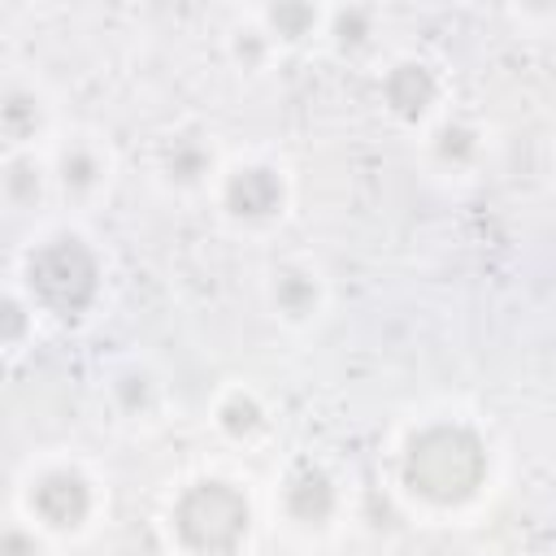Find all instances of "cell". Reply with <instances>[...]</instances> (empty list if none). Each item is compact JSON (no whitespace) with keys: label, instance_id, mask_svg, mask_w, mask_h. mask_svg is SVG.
<instances>
[{"label":"cell","instance_id":"cell-1","mask_svg":"<svg viewBox=\"0 0 556 556\" xmlns=\"http://www.w3.org/2000/svg\"><path fill=\"white\" fill-rule=\"evenodd\" d=\"M491 482V443L465 417H426L395 447V491L421 513H460Z\"/></svg>","mask_w":556,"mask_h":556},{"label":"cell","instance_id":"cell-2","mask_svg":"<svg viewBox=\"0 0 556 556\" xmlns=\"http://www.w3.org/2000/svg\"><path fill=\"white\" fill-rule=\"evenodd\" d=\"M13 282L30 295L39 317L83 321L104 300V256L83 230L52 226L22 248Z\"/></svg>","mask_w":556,"mask_h":556},{"label":"cell","instance_id":"cell-3","mask_svg":"<svg viewBox=\"0 0 556 556\" xmlns=\"http://www.w3.org/2000/svg\"><path fill=\"white\" fill-rule=\"evenodd\" d=\"M252 526V495L230 473H195L165 504V539L178 556H239Z\"/></svg>","mask_w":556,"mask_h":556},{"label":"cell","instance_id":"cell-4","mask_svg":"<svg viewBox=\"0 0 556 556\" xmlns=\"http://www.w3.org/2000/svg\"><path fill=\"white\" fill-rule=\"evenodd\" d=\"M104 491L78 460H43L26 473L17 508L43 539H78L96 526Z\"/></svg>","mask_w":556,"mask_h":556},{"label":"cell","instance_id":"cell-5","mask_svg":"<svg viewBox=\"0 0 556 556\" xmlns=\"http://www.w3.org/2000/svg\"><path fill=\"white\" fill-rule=\"evenodd\" d=\"M213 204L226 226H235L243 235H261L287 217L291 178L269 156H239V161H226V169L213 187Z\"/></svg>","mask_w":556,"mask_h":556},{"label":"cell","instance_id":"cell-6","mask_svg":"<svg viewBox=\"0 0 556 556\" xmlns=\"http://www.w3.org/2000/svg\"><path fill=\"white\" fill-rule=\"evenodd\" d=\"M343 504H348L343 482L321 456L304 452V456L282 465L278 486H274V508H278V521L287 530H295L304 539H321L339 526Z\"/></svg>","mask_w":556,"mask_h":556},{"label":"cell","instance_id":"cell-7","mask_svg":"<svg viewBox=\"0 0 556 556\" xmlns=\"http://www.w3.org/2000/svg\"><path fill=\"white\" fill-rule=\"evenodd\" d=\"M378 104L382 113L404 126V130H417L426 135L443 113H447V78L443 70L421 56V52H400L391 56L382 70H378Z\"/></svg>","mask_w":556,"mask_h":556},{"label":"cell","instance_id":"cell-8","mask_svg":"<svg viewBox=\"0 0 556 556\" xmlns=\"http://www.w3.org/2000/svg\"><path fill=\"white\" fill-rule=\"evenodd\" d=\"M48 165H52L56 200L78 204V208L96 204L109 191V182H113V152L91 130H74L65 139H56L48 148Z\"/></svg>","mask_w":556,"mask_h":556},{"label":"cell","instance_id":"cell-9","mask_svg":"<svg viewBox=\"0 0 556 556\" xmlns=\"http://www.w3.org/2000/svg\"><path fill=\"white\" fill-rule=\"evenodd\" d=\"M261 291H265L269 317L278 326H287V330H308L313 321H321V313L330 304L326 274L304 256H287V261L269 265Z\"/></svg>","mask_w":556,"mask_h":556},{"label":"cell","instance_id":"cell-10","mask_svg":"<svg viewBox=\"0 0 556 556\" xmlns=\"http://www.w3.org/2000/svg\"><path fill=\"white\" fill-rule=\"evenodd\" d=\"M152 169L161 178L165 191L174 195H213L226 161L217 156L213 148V135L195 130V126H182V130H169L161 143H156V156H152Z\"/></svg>","mask_w":556,"mask_h":556},{"label":"cell","instance_id":"cell-11","mask_svg":"<svg viewBox=\"0 0 556 556\" xmlns=\"http://www.w3.org/2000/svg\"><path fill=\"white\" fill-rule=\"evenodd\" d=\"M56 130L52 96L30 78H4L0 87V139L4 152H43Z\"/></svg>","mask_w":556,"mask_h":556},{"label":"cell","instance_id":"cell-12","mask_svg":"<svg viewBox=\"0 0 556 556\" xmlns=\"http://www.w3.org/2000/svg\"><path fill=\"white\" fill-rule=\"evenodd\" d=\"M421 148L439 174H473L486 161V130L465 113H443L421 135Z\"/></svg>","mask_w":556,"mask_h":556},{"label":"cell","instance_id":"cell-13","mask_svg":"<svg viewBox=\"0 0 556 556\" xmlns=\"http://www.w3.org/2000/svg\"><path fill=\"white\" fill-rule=\"evenodd\" d=\"M274 426V413H269V400L252 387V382H230L213 395V430L235 443V447H252L269 434Z\"/></svg>","mask_w":556,"mask_h":556},{"label":"cell","instance_id":"cell-14","mask_svg":"<svg viewBox=\"0 0 556 556\" xmlns=\"http://www.w3.org/2000/svg\"><path fill=\"white\" fill-rule=\"evenodd\" d=\"M387 35V17L378 4H326V30L321 43L339 61H365L378 52Z\"/></svg>","mask_w":556,"mask_h":556},{"label":"cell","instance_id":"cell-15","mask_svg":"<svg viewBox=\"0 0 556 556\" xmlns=\"http://www.w3.org/2000/svg\"><path fill=\"white\" fill-rule=\"evenodd\" d=\"M104 395H109V408L122 417V421H156L161 408H165V378L148 365V361H126L109 374L104 382Z\"/></svg>","mask_w":556,"mask_h":556},{"label":"cell","instance_id":"cell-16","mask_svg":"<svg viewBox=\"0 0 556 556\" xmlns=\"http://www.w3.org/2000/svg\"><path fill=\"white\" fill-rule=\"evenodd\" d=\"M48 195H56L48 152H4V161H0V200H4V208L9 213H35Z\"/></svg>","mask_w":556,"mask_h":556},{"label":"cell","instance_id":"cell-17","mask_svg":"<svg viewBox=\"0 0 556 556\" xmlns=\"http://www.w3.org/2000/svg\"><path fill=\"white\" fill-rule=\"evenodd\" d=\"M252 13L261 17V26H265L269 39L278 43V52L304 48V43H321L326 4H313V0H274V4H261V9H252Z\"/></svg>","mask_w":556,"mask_h":556},{"label":"cell","instance_id":"cell-18","mask_svg":"<svg viewBox=\"0 0 556 556\" xmlns=\"http://www.w3.org/2000/svg\"><path fill=\"white\" fill-rule=\"evenodd\" d=\"M226 61H230V70L235 74H243V78H261L282 52H278V43L269 39V30L261 26V17L248 9V13H239L230 26H226Z\"/></svg>","mask_w":556,"mask_h":556},{"label":"cell","instance_id":"cell-19","mask_svg":"<svg viewBox=\"0 0 556 556\" xmlns=\"http://www.w3.org/2000/svg\"><path fill=\"white\" fill-rule=\"evenodd\" d=\"M35 326H39V308L30 304V295L17 282H9L4 295H0V343H4V352H22L35 339Z\"/></svg>","mask_w":556,"mask_h":556},{"label":"cell","instance_id":"cell-20","mask_svg":"<svg viewBox=\"0 0 556 556\" xmlns=\"http://www.w3.org/2000/svg\"><path fill=\"white\" fill-rule=\"evenodd\" d=\"M0 556H43V534L26 517H13L0 530Z\"/></svg>","mask_w":556,"mask_h":556}]
</instances>
